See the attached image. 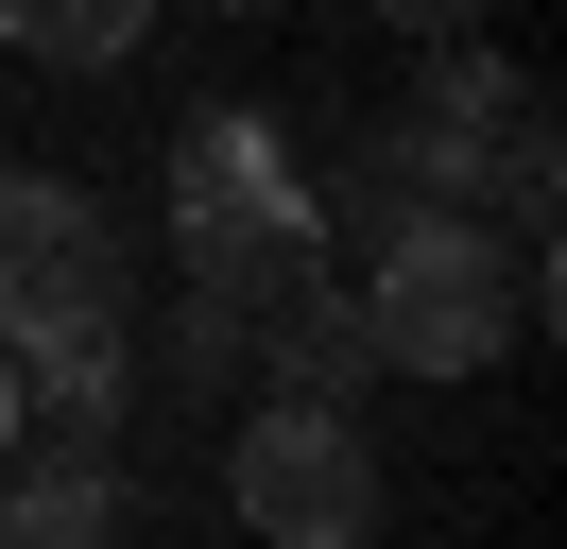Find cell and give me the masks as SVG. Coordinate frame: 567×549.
Wrapping results in <instances>:
<instances>
[{"label":"cell","mask_w":567,"mask_h":549,"mask_svg":"<svg viewBox=\"0 0 567 549\" xmlns=\"http://www.w3.org/2000/svg\"><path fill=\"white\" fill-rule=\"evenodd\" d=\"M189 18H276V0H189Z\"/></svg>","instance_id":"cell-12"},{"label":"cell","mask_w":567,"mask_h":549,"mask_svg":"<svg viewBox=\"0 0 567 549\" xmlns=\"http://www.w3.org/2000/svg\"><path fill=\"white\" fill-rule=\"evenodd\" d=\"M155 18H173V0H0V52H35V69H121Z\"/></svg>","instance_id":"cell-9"},{"label":"cell","mask_w":567,"mask_h":549,"mask_svg":"<svg viewBox=\"0 0 567 549\" xmlns=\"http://www.w3.org/2000/svg\"><path fill=\"white\" fill-rule=\"evenodd\" d=\"M104 309H138L104 189H70V172H0V361H18L35 327H104Z\"/></svg>","instance_id":"cell-3"},{"label":"cell","mask_w":567,"mask_h":549,"mask_svg":"<svg viewBox=\"0 0 567 549\" xmlns=\"http://www.w3.org/2000/svg\"><path fill=\"white\" fill-rule=\"evenodd\" d=\"M138 377H173V395H241V377H258V327H241L224 292H173V309L138 327Z\"/></svg>","instance_id":"cell-8"},{"label":"cell","mask_w":567,"mask_h":549,"mask_svg":"<svg viewBox=\"0 0 567 549\" xmlns=\"http://www.w3.org/2000/svg\"><path fill=\"white\" fill-rule=\"evenodd\" d=\"M258 189H292V155H276V121H258V103H224V121H189V137H173V224L258 206Z\"/></svg>","instance_id":"cell-7"},{"label":"cell","mask_w":567,"mask_h":549,"mask_svg":"<svg viewBox=\"0 0 567 549\" xmlns=\"http://www.w3.org/2000/svg\"><path fill=\"white\" fill-rule=\"evenodd\" d=\"M0 549H121V464H104V446L0 464Z\"/></svg>","instance_id":"cell-6"},{"label":"cell","mask_w":567,"mask_h":549,"mask_svg":"<svg viewBox=\"0 0 567 549\" xmlns=\"http://www.w3.org/2000/svg\"><path fill=\"white\" fill-rule=\"evenodd\" d=\"M395 34H413V52H447V34H482V0H379Z\"/></svg>","instance_id":"cell-10"},{"label":"cell","mask_w":567,"mask_h":549,"mask_svg":"<svg viewBox=\"0 0 567 549\" xmlns=\"http://www.w3.org/2000/svg\"><path fill=\"white\" fill-rule=\"evenodd\" d=\"M224 515L258 549H361L379 532V429L344 395H258L224 429Z\"/></svg>","instance_id":"cell-2"},{"label":"cell","mask_w":567,"mask_h":549,"mask_svg":"<svg viewBox=\"0 0 567 549\" xmlns=\"http://www.w3.org/2000/svg\"><path fill=\"white\" fill-rule=\"evenodd\" d=\"M361 327H379V377H482L550 327V258L498 224H413L395 258H361Z\"/></svg>","instance_id":"cell-1"},{"label":"cell","mask_w":567,"mask_h":549,"mask_svg":"<svg viewBox=\"0 0 567 549\" xmlns=\"http://www.w3.org/2000/svg\"><path fill=\"white\" fill-rule=\"evenodd\" d=\"M310 224H327V258H344V274H361V258H395L413 224H447V189H430V137H413V121H379V137H361V155L310 189Z\"/></svg>","instance_id":"cell-4"},{"label":"cell","mask_w":567,"mask_h":549,"mask_svg":"<svg viewBox=\"0 0 567 549\" xmlns=\"http://www.w3.org/2000/svg\"><path fill=\"white\" fill-rule=\"evenodd\" d=\"M18 446H35V429H18V361H0V464H18Z\"/></svg>","instance_id":"cell-11"},{"label":"cell","mask_w":567,"mask_h":549,"mask_svg":"<svg viewBox=\"0 0 567 549\" xmlns=\"http://www.w3.org/2000/svg\"><path fill=\"white\" fill-rule=\"evenodd\" d=\"M258 361H276V395H344L361 412V377H379V327H361V274L344 258H310L276 309H258Z\"/></svg>","instance_id":"cell-5"}]
</instances>
